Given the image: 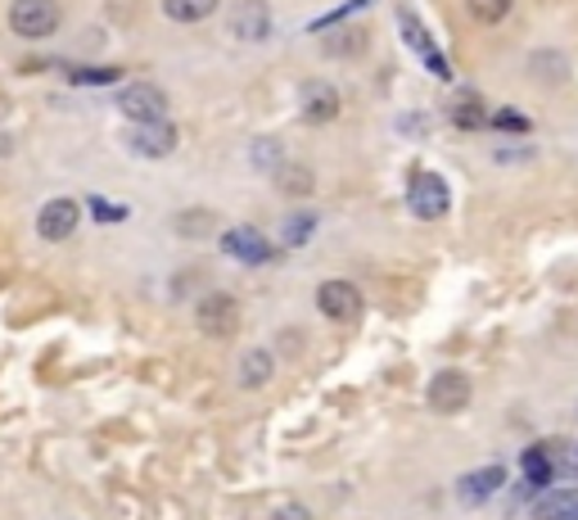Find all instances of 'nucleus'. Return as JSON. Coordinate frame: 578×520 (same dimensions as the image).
<instances>
[{
    "label": "nucleus",
    "mask_w": 578,
    "mask_h": 520,
    "mask_svg": "<svg viewBox=\"0 0 578 520\" xmlns=\"http://www.w3.org/2000/svg\"><path fill=\"white\" fill-rule=\"evenodd\" d=\"M5 19H10V32L23 36V42H46V36L59 32L64 10L59 0H14Z\"/></svg>",
    "instance_id": "nucleus-1"
},
{
    "label": "nucleus",
    "mask_w": 578,
    "mask_h": 520,
    "mask_svg": "<svg viewBox=\"0 0 578 520\" xmlns=\"http://www.w3.org/2000/svg\"><path fill=\"white\" fill-rule=\"evenodd\" d=\"M407 204H411L416 217L434 222V217H443V213L452 208V191H447V181H443L439 172L416 168V172H411V185H407Z\"/></svg>",
    "instance_id": "nucleus-2"
},
{
    "label": "nucleus",
    "mask_w": 578,
    "mask_h": 520,
    "mask_svg": "<svg viewBox=\"0 0 578 520\" xmlns=\"http://www.w3.org/2000/svg\"><path fill=\"white\" fill-rule=\"evenodd\" d=\"M118 109L132 123H154V118H168V91L154 87V82H127L118 91Z\"/></svg>",
    "instance_id": "nucleus-3"
},
{
    "label": "nucleus",
    "mask_w": 578,
    "mask_h": 520,
    "mask_svg": "<svg viewBox=\"0 0 578 520\" xmlns=\"http://www.w3.org/2000/svg\"><path fill=\"white\" fill-rule=\"evenodd\" d=\"M77 222H82V204L68 200V195H55V200L42 204V213H36V236L59 245V240H68L77 231Z\"/></svg>",
    "instance_id": "nucleus-4"
},
{
    "label": "nucleus",
    "mask_w": 578,
    "mask_h": 520,
    "mask_svg": "<svg viewBox=\"0 0 578 520\" xmlns=\"http://www.w3.org/2000/svg\"><path fill=\"white\" fill-rule=\"evenodd\" d=\"M127 145H132V155L140 159H168L177 150V127L168 118H154V123H132L127 132Z\"/></svg>",
    "instance_id": "nucleus-5"
},
{
    "label": "nucleus",
    "mask_w": 578,
    "mask_h": 520,
    "mask_svg": "<svg viewBox=\"0 0 578 520\" xmlns=\"http://www.w3.org/2000/svg\"><path fill=\"white\" fill-rule=\"evenodd\" d=\"M195 317H200V330L213 340H226L240 330V304L230 299V294H208V299H200Z\"/></svg>",
    "instance_id": "nucleus-6"
},
{
    "label": "nucleus",
    "mask_w": 578,
    "mask_h": 520,
    "mask_svg": "<svg viewBox=\"0 0 578 520\" xmlns=\"http://www.w3.org/2000/svg\"><path fill=\"white\" fill-rule=\"evenodd\" d=\"M298 109H303V118L307 123H335L339 118V87H330L326 78H307L298 87Z\"/></svg>",
    "instance_id": "nucleus-7"
},
{
    "label": "nucleus",
    "mask_w": 578,
    "mask_h": 520,
    "mask_svg": "<svg viewBox=\"0 0 578 520\" xmlns=\"http://www.w3.org/2000/svg\"><path fill=\"white\" fill-rule=\"evenodd\" d=\"M317 308H321L330 321H358V317H362V294H358L353 281H321Z\"/></svg>",
    "instance_id": "nucleus-8"
},
{
    "label": "nucleus",
    "mask_w": 578,
    "mask_h": 520,
    "mask_svg": "<svg viewBox=\"0 0 578 520\" xmlns=\"http://www.w3.org/2000/svg\"><path fill=\"white\" fill-rule=\"evenodd\" d=\"M222 253L236 258V263L258 268V263H267V258H272L276 249H272V240H267L262 231H253V227H230V231H222Z\"/></svg>",
    "instance_id": "nucleus-9"
},
{
    "label": "nucleus",
    "mask_w": 578,
    "mask_h": 520,
    "mask_svg": "<svg viewBox=\"0 0 578 520\" xmlns=\"http://www.w3.org/2000/svg\"><path fill=\"white\" fill-rule=\"evenodd\" d=\"M430 407L434 412H461V407H471V376H461V371H439L430 381Z\"/></svg>",
    "instance_id": "nucleus-10"
},
{
    "label": "nucleus",
    "mask_w": 578,
    "mask_h": 520,
    "mask_svg": "<svg viewBox=\"0 0 578 520\" xmlns=\"http://www.w3.org/2000/svg\"><path fill=\"white\" fill-rule=\"evenodd\" d=\"M230 32H236L240 42H267V36H272V10H267L262 0H245V5H236V14H230Z\"/></svg>",
    "instance_id": "nucleus-11"
},
{
    "label": "nucleus",
    "mask_w": 578,
    "mask_h": 520,
    "mask_svg": "<svg viewBox=\"0 0 578 520\" xmlns=\"http://www.w3.org/2000/svg\"><path fill=\"white\" fill-rule=\"evenodd\" d=\"M398 23H403V36H407V42L420 50V59H426V68H430V72H439V78H447V64H443L439 46L426 36V27H420V19H416L411 10H403V14H398Z\"/></svg>",
    "instance_id": "nucleus-12"
},
{
    "label": "nucleus",
    "mask_w": 578,
    "mask_h": 520,
    "mask_svg": "<svg viewBox=\"0 0 578 520\" xmlns=\"http://www.w3.org/2000/svg\"><path fill=\"white\" fill-rule=\"evenodd\" d=\"M502 485H507V466H479L475 475L461 479V498L479 507V502H488Z\"/></svg>",
    "instance_id": "nucleus-13"
},
{
    "label": "nucleus",
    "mask_w": 578,
    "mask_h": 520,
    "mask_svg": "<svg viewBox=\"0 0 578 520\" xmlns=\"http://www.w3.org/2000/svg\"><path fill=\"white\" fill-rule=\"evenodd\" d=\"M537 520H578V494L560 489V494H543V502L533 507Z\"/></svg>",
    "instance_id": "nucleus-14"
},
{
    "label": "nucleus",
    "mask_w": 578,
    "mask_h": 520,
    "mask_svg": "<svg viewBox=\"0 0 578 520\" xmlns=\"http://www.w3.org/2000/svg\"><path fill=\"white\" fill-rule=\"evenodd\" d=\"M552 457H556V443H537V449H529V453H524V475L533 479L537 489H543L547 479L556 475V462H552Z\"/></svg>",
    "instance_id": "nucleus-15"
},
{
    "label": "nucleus",
    "mask_w": 578,
    "mask_h": 520,
    "mask_svg": "<svg viewBox=\"0 0 578 520\" xmlns=\"http://www.w3.org/2000/svg\"><path fill=\"white\" fill-rule=\"evenodd\" d=\"M267 381H272V353L267 349H253L240 358V385L245 389H262Z\"/></svg>",
    "instance_id": "nucleus-16"
},
{
    "label": "nucleus",
    "mask_w": 578,
    "mask_h": 520,
    "mask_svg": "<svg viewBox=\"0 0 578 520\" xmlns=\"http://www.w3.org/2000/svg\"><path fill=\"white\" fill-rule=\"evenodd\" d=\"M163 14L172 23H204L208 14H217V0H163Z\"/></svg>",
    "instance_id": "nucleus-17"
},
{
    "label": "nucleus",
    "mask_w": 578,
    "mask_h": 520,
    "mask_svg": "<svg viewBox=\"0 0 578 520\" xmlns=\"http://www.w3.org/2000/svg\"><path fill=\"white\" fill-rule=\"evenodd\" d=\"M466 10H471L475 23L492 27V23H502V19L515 10V0H466Z\"/></svg>",
    "instance_id": "nucleus-18"
},
{
    "label": "nucleus",
    "mask_w": 578,
    "mask_h": 520,
    "mask_svg": "<svg viewBox=\"0 0 578 520\" xmlns=\"http://www.w3.org/2000/svg\"><path fill=\"white\" fill-rule=\"evenodd\" d=\"M366 50V32L362 27H349L343 36H326V55H358Z\"/></svg>",
    "instance_id": "nucleus-19"
},
{
    "label": "nucleus",
    "mask_w": 578,
    "mask_h": 520,
    "mask_svg": "<svg viewBox=\"0 0 578 520\" xmlns=\"http://www.w3.org/2000/svg\"><path fill=\"white\" fill-rule=\"evenodd\" d=\"M276 172H281V177H276V181H281V191H294V195H307V191H313V177H307V168H298V163H294V168L281 163Z\"/></svg>",
    "instance_id": "nucleus-20"
},
{
    "label": "nucleus",
    "mask_w": 578,
    "mask_h": 520,
    "mask_svg": "<svg viewBox=\"0 0 578 520\" xmlns=\"http://www.w3.org/2000/svg\"><path fill=\"white\" fill-rule=\"evenodd\" d=\"M72 82L77 87H109V82H118V68H72Z\"/></svg>",
    "instance_id": "nucleus-21"
},
{
    "label": "nucleus",
    "mask_w": 578,
    "mask_h": 520,
    "mask_svg": "<svg viewBox=\"0 0 578 520\" xmlns=\"http://www.w3.org/2000/svg\"><path fill=\"white\" fill-rule=\"evenodd\" d=\"M313 222H317L313 213H298L294 222H285V240H290V245H303V240H307V231H313Z\"/></svg>",
    "instance_id": "nucleus-22"
},
{
    "label": "nucleus",
    "mask_w": 578,
    "mask_h": 520,
    "mask_svg": "<svg viewBox=\"0 0 578 520\" xmlns=\"http://www.w3.org/2000/svg\"><path fill=\"white\" fill-rule=\"evenodd\" d=\"M276 159H281V145H276V140H258V145H253V163H262V168H281Z\"/></svg>",
    "instance_id": "nucleus-23"
},
{
    "label": "nucleus",
    "mask_w": 578,
    "mask_h": 520,
    "mask_svg": "<svg viewBox=\"0 0 578 520\" xmlns=\"http://www.w3.org/2000/svg\"><path fill=\"white\" fill-rule=\"evenodd\" d=\"M452 118H456V127H484V109H479L475 100H471V104H456Z\"/></svg>",
    "instance_id": "nucleus-24"
},
{
    "label": "nucleus",
    "mask_w": 578,
    "mask_h": 520,
    "mask_svg": "<svg viewBox=\"0 0 578 520\" xmlns=\"http://www.w3.org/2000/svg\"><path fill=\"white\" fill-rule=\"evenodd\" d=\"M91 213H95L100 222H123V217H127L123 204H109V200H91Z\"/></svg>",
    "instance_id": "nucleus-25"
},
{
    "label": "nucleus",
    "mask_w": 578,
    "mask_h": 520,
    "mask_svg": "<svg viewBox=\"0 0 578 520\" xmlns=\"http://www.w3.org/2000/svg\"><path fill=\"white\" fill-rule=\"evenodd\" d=\"M492 123H497V127H502V132H520V136L529 132V118H520V114H511V109H502V114H492Z\"/></svg>",
    "instance_id": "nucleus-26"
},
{
    "label": "nucleus",
    "mask_w": 578,
    "mask_h": 520,
    "mask_svg": "<svg viewBox=\"0 0 578 520\" xmlns=\"http://www.w3.org/2000/svg\"><path fill=\"white\" fill-rule=\"evenodd\" d=\"M276 520H307V511H303V507H285Z\"/></svg>",
    "instance_id": "nucleus-27"
}]
</instances>
